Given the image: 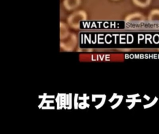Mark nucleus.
Masks as SVG:
<instances>
[{"mask_svg":"<svg viewBox=\"0 0 159 134\" xmlns=\"http://www.w3.org/2000/svg\"><path fill=\"white\" fill-rule=\"evenodd\" d=\"M87 18L86 13L83 10H78L74 11L70 14L67 18L68 23L71 27L76 28L80 26L81 21L85 20Z\"/></svg>","mask_w":159,"mask_h":134,"instance_id":"f257e3e1","label":"nucleus"},{"mask_svg":"<svg viewBox=\"0 0 159 134\" xmlns=\"http://www.w3.org/2000/svg\"><path fill=\"white\" fill-rule=\"evenodd\" d=\"M81 2V0H64L63 5L67 10H75L80 6Z\"/></svg>","mask_w":159,"mask_h":134,"instance_id":"f03ea898","label":"nucleus"},{"mask_svg":"<svg viewBox=\"0 0 159 134\" xmlns=\"http://www.w3.org/2000/svg\"><path fill=\"white\" fill-rule=\"evenodd\" d=\"M145 17L140 13H136L128 15L125 19V21L127 22L132 21H143L145 20Z\"/></svg>","mask_w":159,"mask_h":134,"instance_id":"7ed1b4c3","label":"nucleus"},{"mask_svg":"<svg viewBox=\"0 0 159 134\" xmlns=\"http://www.w3.org/2000/svg\"><path fill=\"white\" fill-rule=\"evenodd\" d=\"M148 20L151 22L159 23V9H153L151 11L148 16Z\"/></svg>","mask_w":159,"mask_h":134,"instance_id":"20e7f679","label":"nucleus"},{"mask_svg":"<svg viewBox=\"0 0 159 134\" xmlns=\"http://www.w3.org/2000/svg\"><path fill=\"white\" fill-rule=\"evenodd\" d=\"M135 4L141 7H145L149 5L151 0H133Z\"/></svg>","mask_w":159,"mask_h":134,"instance_id":"39448f33","label":"nucleus"}]
</instances>
